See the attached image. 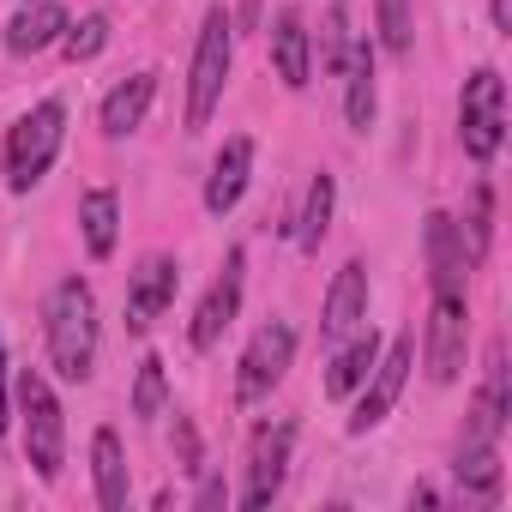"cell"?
<instances>
[{
	"label": "cell",
	"instance_id": "obj_26",
	"mask_svg": "<svg viewBox=\"0 0 512 512\" xmlns=\"http://www.w3.org/2000/svg\"><path fill=\"white\" fill-rule=\"evenodd\" d=\"M374 19H380L386 55H410V43H416V13H410V0H374Z\"/></svg>",
	"mask_w": 512,
	"mask_h": 512
},
{
	"label": "cell",
	"instance_id": "obj_6",
	"mask_svg": "<svg viewBox=\"0 0 512 512\" xmlns=\"http://www.w3.org/2000/svg\"><path fill=\"white\" fill-rule=\"evenodd\" d=\"M464 344H470V302L464 290H434L428 332H422V362L434 386H452L464 374Z\"/></svg>",
	"mask_w": 512,
	"mask_h": 512
},
{
	"label": "cell",
	"instance_id": "obj_29",
	"mask_svg": "<svg viewBox=\"0 0 512 512\" xmlns=\"http://www.w3.org/2000/svg\"><path fill=\"white\" fill-rule=\"evenodd\" d=\"M488 13H494V31L512 37V0H488Z\"/></svg>",
	"mask_w": 512,
	"mask_h": 512
},
{
	"label": "cell",
	"instance_id": "obj_11",
	"mask_svg": "<svg viewBox=\"0 0 512 512\" xmlns=\"http://www.w3.org/2000/svg\"><path fill=\"white\" fill-rule=\"evenodd\" d=\"M175 290H181V266L169 253H145L127 278V332H151L163 320V308L175 302Z\"/></svg>",
	"mask_w": 512,
	"mask_h": 512
},
{
	"label": "cell",
	"instance_id": "obj_15",
	"mask_svg": "<svg viewBox=\"0 0 512 512\" xmlns=\"http://www.w3.org/2000/svg\"><path fill=\"white\" fill-rule=\"evenodd\" d=\"M428 284L434 290H464V272H470V253H464V235H458V217L446 211H428Z\"/></svg>",
	"mask_w": 512,
	"mask_h": 512
},
{
	"label": "cell",
	"instance_id": "obj_10",
	"mask_svg": "<svg viewBox=\"0 0 512 512\" xmlns=\"http://www.w3.org/2000/svg\"><path fill=\"white\" fill-rule=\"evenodd\" d=\"M241 284H247V253H241V247H229L223 272L211 278V290H205V296H199V308H193V326H187L193 350H217V344H223V332H229V326H235V314H241Z\"/></svg>",
	"mask_w": 512,
	"mask_h": 512
},
{
	"label": "cell",
	"instance_id": "obj_27",
	"mask_svg": "<svg viewBox=\"0 0 512 512\" xmlns=\"http://www.w3.org/2000/svg\"><path fill=\"white\" fill-rule=\"evenodd\" d=\"M103 43H109V19L103 13H85L79 25H67L61 31V49H67V61L79 67V61H97L103 55Z\"/></svg>",
	"mask_w": 512,
	"mask_h": 512
},
{
	"label": "cell",
	"instance_id": "obj_5",
	"mask_svg": "<svg viewBox=\"0 0 512 512\" xmlns=\"http://www.w3.org/2000/svg\"><path fill=\"white\" fill-rule=\"evenodd\" d=\"M458 139L470 163H494L506 145V79L494 67H476L458 91Z\"/></svg>",
	"mask_w": 512,
	"mask_h": 512
},
{
	"label": "cell",
	"instance_id": "obj_17",
	"mask_svg": "<svg viewBox=\"0 0 512 512\" xmlns=\"http://www.w3.org/2000/svg\"><path fill=\"white\" fill-rule=\"evenodd\" d=\"M151 97H157V73H133V79H121V85L103 97V109H97L103 139H127V133H139L145 115H151Z\"/></svg>",
	"mask_w": 512,
	"mask_h": 512
},
{
	"label": "cell",
	"instance_id": "obj_3",
	"mask_svg": "<svg viewBox=\"0 0 512 512\" xmlns=\"http://www.w3.org/2000/svg\"><path fill=\"white\" fill-rule=\"evenodd\" d=\"M229 61H235V19L223 7H211L199 25V43H193V67H187V133H199L211 121V109L223 103Z\"/></svg>",
	"mask_w": 512,
	"mask_h": 512
},
{
	"label": "cell",
	"instance_id": "obj_16",
	"mask_svg": "<svg viewBox=\"0 0 512 512\" xmlns=\"http://www.w3.org/2000/svg\"><path fill=\"white\" fill-rule=\"evenodd\" d=\"M338 79H344V115H350V127L368 133L380 97H374V49H368L362 37L344 43V55H338Z\"/></svg>",
	"mask_w": 512,
	"mask_h": 512
},
{
	"label": "cell",
	"instance_id": "obj_7",
	"mask_svg": "<svg viewBox=\"0 0 512 512\" xmlns=\"http://www.w3.org/2000/svg\"><path fill=\"white\" fill-rule=\"evenodd\" d=\"M290 362H296V326H290V320H266L260 332L247 338V350H241V368H235V398H241V404L272 398V386L290 374Z\"/></svg>",
	"mask_w": 512,
	"mask_h": 512
},
{
	"label": "cell",
	"instance_id": "obj_12",
	"mask_svg": "<svg viewBox=\"0 0 512 512\" xmlns=\"http://www.w3.org/2000/svg\"><path fill=\"white\" fill-rule=\"evenodd\" d=\"M368 320V266L362 260H344L332 290H326V314H320V338L326 344H344L350 332H362Z\"/></svg>",
	"mask_w": 512,
	"mask_h": 512
},
{
	"label": "cell",
	"instance_id": "obj_13",
	"mask_svg": "<svg viewBox=\"0 0 512 512\" xmlns=\"http://www.w3.org/2000/svg\"><path fill=\"white\" fill-rule=\"evenodd\" d=\"M247 175H253V139L235 133V139H223V151L211 157V175H205V211H211V217H229V211L241 205V193H247Z\"/></svg>",
	"mask_w": 512,
	"mask_h": 512
},
{
	"label": "cell",
	"instance_id": "obj_18",
	"mask_svg": "<svg viewBox=\"0 0 512 512\" xmlns=\"http://www.w3.org/2000/svg\"><path fill=\"white\" fill-rule=\"evenodd\" d=\"M67 25H73L67 7H55V0H25V13L7 25V49H13V55H43V49L61 43Z\"/></svg>",
	"mask_w": 512,
	"mask_h": 512
},
{
	"label": "cell",
	"instance_id": "obj_20",
	"mask_svg": "<svg viewBox=\"0 0 512 512\" xmlns=\"http://www.w3.org/2000/svg\"><path fill=\"white\" fill-rule=\"evenodd\" d=\"M79 229H85V253H91V260H109L115 235H121V199H115V187H91L79 199Z\"/></svg>",
	"mask_w": 512,
	"mask_h": 512
},
{
	"label": "cell",
	"instance_id": "obj_14",
	"mask_svg": "<svg viewBox=\"0 0 512 512\" xmlns=\"http://www.w3.org/2000/svg\"><path fill=\"white\" fill-rule=\"evenodd\" d=\"M272 67L290 91H308V79H314V37H308V19L296 7H284L272 19Z\"/></svg>",
	"mask_w": 512,
	"mask_h": 512
},
{
	"label": "cell",
	"instance_id": "obj_28",
	"mask_svg": "<svg viewBox=\"0 0 512 512\" xmlns=\"http://www.w3.org/2000/svg\"><path fill=\"white\" fill-rule=\"evenodd\" d=\"M13 422V398H7V350H0V434Z\"/></svg>",
	"mask_w": 512,
	"mask_h": 512
},
{
	"label": "cell",
	"instance_id": "obj_19",
	"mask_svg": "<svg viewBox=\"0 0 512 512\" xmlns=\"http://www.w3.org/2000/svg\"><path fill=\"white\" fill-rule=\"evenodd\" d=\"M91 476H97V506L121 512L127 506V458H121V434L115 428L91 434Z\"/></svg>",
	"mask_w": 512,
	"mask_h": 512
},
{
	"label": "cell",
	"instance_id": "obj_21",
	"mask_svg": "<svg viewBox=\"0 0 512 512\" xmlns=\"http://www.w3.org/2000/svg\"><path fill=\"white\" fill-rule=\"evenodd\" d=\"M452 476H458L464 494H476V500H500V452H494V440H464Z\"/></svg>",
	"mask_w": 512,
	"mask_h": 512
},
{
	"label": "cell",
	"instance_id": "obj_8",
	"mask_svg": "<svg viewBox=\"0 0 512 512\" xmlns=\"http://www.w3.org/2000/svg\"><path fill=\"white\" fill-rule=\"evenodd\" d=\"M410 368H416V332H398V338L380 350V362L368 368V380L356 386L362 398H356V410H350V434H368V428H380V422L392 416V404H398Z\"/></svg>",
	"mask_w": 512,
	"mask_h": 512
},
{
	"label": "cell",
	"instance_id": "obj_22",
	"mask_svg": "<svg viewBox=\"0 0 512 512\" xmlns=\"http://www.w3.org/2000/svg\"><path fill=\"white\" fill-rule=\"evenodd\" d=\"M332 205H338V181L320 169V175L308 181V199H302V217H296V247H302V253H320V241H326V229H332Z\"/></svg>",
	"mask_w": 512,
	"mask_h": 512
},
{
	"label": "cell",
	"instance_id": "obj_4",
	"mask_svg": "<svg viewBox=\"0 0 512 512\" xmlns=\"http://www.w3.org/2000/svg\"><path fill=\"white\" fill-rule=\"evenodd\" d=\"M19 416H25V458H31V470L43 482H55L61 464H67V416H61L55 386L37 368L19 374Z\"/></svg>",
	"mask_w": 512,
	"mask_h": 512
},
{
	"label": "cell",
	"instance_id": "obj_9",
	"mask_svg": "<svg viewBox=\"0 0 512 512\" xmlns=\"http://www.w3.org/2000/svg\"><path fill=\"white\" fill-rule=\"evenodd\" d=\"M290 446H296V428L290 422H266L247 446V482H241V506H272L284 494V476H290Z\"/></svg>",
	"mask_w": 512,
	"mask_h": 512
},
{
	"label": "cell",
	"instance_id": "obj_24",
	"mask_svg": "<svg viewBox=\"0 0 512 512\" xmlns=\"http://www.w3.org/2000/svg\"><path fill=\"white\" fill-rule=\"evenodd\" d=\"M458 235H464V253H470V266H476V260H488V241H494V187H488V181H476V187H470Z\"/></svg>",
	"mask_w": 512,
	"mask_h": 512
},
{
	"label": "cell",
	"instance_id": "obj_25",
	"mask_svg": "<svg viewBox=\"0 0 512 512\" xmlns=\"http://www.w3.org/2000/svg\"><path fill=\"white\" fill-rule=\"evenodd\" d=\"M169 404V374H163V356H145L139 362V380H133V416L139 422H157Z\"/></svg>",
	"mask_w": 512,
	"mask_h": 512
},
{
	"label": "cell",
	"instance_id": "obj_2",
	"mask_svg": "<svg viewBox=\"0 0 512 512\" xmlns=\"http://www.w3.org/2000/svg\"><path fill=\"white\" fill-rule=\"evenodd\" d=\"M61 139H67V109L55 97H43L37 109H25L13 127H7V187L13 193H31L55 157H61Z\"/></svg>",
	"mask_w": 512,
	"mask_h": 512
},
{
	"label": "cell",
	"instance_id": "obj_1",
	"mask_svg": "<svg viewBox=\"0 0 512 512\" xmlns=\"http://www.w3.org/2000/svg\"><path fill=\"white\" fill-rule=\"evenodd\" d=\"M43 338H49V362L61 380L85 386L97 368V296L85 278H61L43 302Z\"/></svg>",
	"mask_w": 512,
	"mask_h": 512
},
{
	"label": "cell",
	"instance_id": "obj_23",
	"mask_svg": "<svg viewBox=\"0 0 512 512\" xmlns=\"http://www.w3.org/2000/svg\"><path fill=\"white\" fill-rule=\"evenodd\" d=\"M380 362V338H374V326L368 332H350V350H338L332 356V374H326V392L332 398H350L362 380H368V368Z\"/></svg>",
	"mask_w": 512,
	"mask_h": 512
}]
</instances>
